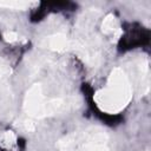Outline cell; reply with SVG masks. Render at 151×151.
Masks as SVG:
<instances>
[{
	"instance_id": "cell-1",
	"label": "cell",
	"mask_w": 151,
	"mask_h": 151,
	"mask_svg": "<svg viewBox=\"0 0 151 151\" xmlns=\"http://www.w3.org/2000/svg\"><path fill=\"white\" fill-rule=\"evenodd\" d=\"M132 98V86L127 74L120 67L111 71L105 87L94 93V103L98 109L105 113L120 112Z\"/></svg>"
},
{
	"instance_id": "cell-2",
	"label": "cell",
	"mask_w": 151,
	"mask_h": 151,
	"mask_svg": "<svg viewBox=\"0 0 151 151\" xmlns=\"http://www.w3.org/2000/svg\"><path fill=\"white\" fill-rule=\"evenodd\" d=\"M45 97L42 94L41 86L39 84L33 85L26 93L24 100V109L27 114L37 118L42 117L44 106H45Z\"/></svg>"
},
{
	"instance_id": "cell-3",
	"label": "cell",
	"mask_w": 151,
	"mask_h": 151,
	"mask_svg": "<svg viewBox=\"0 0 151 151\" xmlns=\"http://www.w3.org/2000/svg\"><path fill=\"white\" fill-rule=\"evenodd\" d=\"M76 138L81 142L83 151H110L106 145L107 136L103 131H87L79 137L76 134Z\"/></svg>"
},
{
	"instance_id": "cell-4",
	"label": "cell",
	"mask_w": 151,
	"mask_h": 151,
	"mask_svg": "<svg viewBox=\"0 0 151 151\" xmlns=\"http://www.w3.org/2000/svg\"><path fill=\"white\" fill-rule=\"evenodd\" d=\"M100 28H101V33L104 35H106L113 42L118 41L120 39L122 34H123V29H122L120 22L116 18V15H113V14H107L103 19Z\"/></svg>"
},
{
	"instance_id": "cell-5",
	"label": "cell",
	"mask_w": 151,
	"mask_h": 151,
	"mask_svg": "<svg viewBox=\"0 0 151 151\" xmlns=\"http://www.w3.org/2000/svg\"><path fill=\"white\" fill-rule=\"evenodd\" d=\"M46 46L52 51H65L70 46L68 39L64 34H54L48 37L46 40Z\"/></svg>"
},
{
	"instance_id": "cell-6",
	"label": "cell",
	"mask_w": 151,
	"mask_h": 151,
	"mask_svg": "<svg viewBox=\"0 0 151 151\" xmlns=\"http://www.w3.org/2000/svg\"><path fill=\"white\" fill-rule=\"evenodd\" d=\"M15 145H17V134L11 130L5 131L0 137V146L6 150H11Z\"/></svg>"
},
{
	"instance_id": "cell-7",
	"label": "cell",
	"mask_w": 151,
	"mask_h": 151,
	"mask_svg": "<svg viewBox=\"0 0 151 151\" xmlns=\"http://www.w3.org/2000/svg\"><path fill=\"white\" fill-rule=\"evenodd\" d=\"M34 5H38V4L27 2V1H0L1 7H8V8H15V9H26Z\"/></svg>"
},
{
	"instance_id": "cell-8",
	"label": "cell",
	"mask_w": 151,
	"mask_h": 151,
	"mask_svg": "<svg viewBox=\"0 0 151 151\" xmlns=\"http://www.w3.org/2000/svg\"><path fill=\"white\" fill-rule=\"evenodd\" d=\"M4 39L7 41V42H17L19 40V35L17 32H13V31H7L5 34H4Z\"/></svg>"
},
{
	"instance_id": "cell-9",
	"label": "cell",
	"mask_w": 151,
	"mask_h": 151,
	"mask_svg": "<svg viewBox=\"0 0 151 151\" xmlns=\"http://www.w3.org/2000/svg\"><path fill=\"white\" fill-rule=\"evenodd\" d=\"M7 73H9V67L4 65V64H0V78H2L4 76H6Z\"/></svg>"
}]
</instances>
